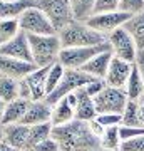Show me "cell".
Masks as SVG:
<instances>
[{"mask_svg":"<svg viewBox=\"0 0 144 151\" xmlns=\"http://www.w3.org/2000/svg\"><path fill=\"white\" fill-rule=\"evenodd\" d=\"M52 138L57 141L60 151L101 150V139L92 134L89 123H84L79 119H74L64 126H55L52 129Z\"/></svg>","mask_w":144,"mask_h":151,"instance_id":"1","label":"cell"},{"mask_svg":"<svg viewBox=\"0 0 144 151\" xmlns=\"http://www.w3.org/2000/svg\"><path fill=\"white\" fill-rule=\"evenodd\" d=\"M60 44L62 49H69V47H92V45H101L106 44L107 39L102 34L96 32L92 27H89L85 22H77L72 20L60 30L59 34Z\"/></svg>","mask_w":144,"mask_h":151,"instance_id":"2","label":"cell"},{"mask_svg":"<svg viewBox=\"0 0 144 151\" xmlns=\"http://www.w3.org/2000/svg\"><path fill=\"white\" fill-rule=\"evenodd\" d=\"M32 62L35 67H49L59 62V55L62 50V44L57 34L52 35H29Z\"/></svg>","mask_w":144,"mask_h":151,"instance_id":"3","label":"cell"},{"mask_svg":"<svg viewBox=\"0 0 144 151\" xmlns=\"http://www.w3.org/2000/svg\"><path fill=\"white\" fill-rule=\"evenodd\" d=\"M107 44L114 57H117L121 60H126L129 64L136 62V55L139 52V47L133 35L126 30L124 27L114 30L112 34L107 35Z\"/></svg>","mask_w":144,"mask_h":151,"instance_id":"4","label":"cell"},{"mask_svg":"<svg viewBox=\"0 0 144 151\" xmlns=\"http://www.w3.org/2000/svg\"><path fill=\"white\" fill-rule=\"evenodd\" d=\"M92 79H94V77H91L89 74H85L84 70H80V69H65V74H64V77H62L60 84L55 87V91L49 94L45 101H47L49 104L59 103L60 99H64L65 96L75 92L77 89H80V87L87 86Z\"/></svg>","mask_w":144,"mask_h":151,"instance_id":"5","label":"cell"},{"mask_svg":"<svg viewBox=\"0 0 144 151\" xmlns=\"http://www.w3.org/2000/svg\"><path fill=\"white\" fill-rule=\"evenodd\" d=\"M19 25L20 30L25 32L27 35H52L57 34L55 29L52 27L50 20L37 5L27 9L20 17H19Z\"/></svg>","mask_w":144,"mask_h":151,"instance_id":"6","label":"cell"},{"mask_svg":"<svg viewBox=\"0 0 144 151\" xmlns=\"http://www.w3.org/2000/svg\"><path fill=\"white\" fill-rule=\"evenodd\" d=\"M111 50L109 44H101V45H92V47H69L62 49L59 55V62L65 69H82L92 57H96L101 52Z\"/></svg>","mask_w":144,"mask_h":151,"instance_id":"7","label":"cell"},{"mask_svg":"<svg viewBox=\"0 0 144 151\" xmlns=\"http://www.w3.org/2000/svg\"><path fill=\"white\" fill-rule=\"evenodd\" d=\"M37 7L47 15L57 34L74 20L69 0H39Z\"/></svg>","mask_w":144,"mask_h":151,"instance_id":"8","label":"cell"},{"mask_svg":"<svg viewBox=\"0 0 144 151\" xmlns=\"http://www.w3.org/2000/svg\"><path fill=\"white\" fill-rule=\"evenodd\" d=\"M128 96L124 89H116V87H109L106 86L104 91L99 92L94 97V104H96V111L97 114H123L124 108L128 104Z\"/></svg>","mask_w":144,"mask_h":151,"instance_id":"9","label":"cell"},{"mask_svg":"<svg viewBox=\"0 0 144 151\" xmlns=\"http://www.w3.org/2000/svg\"><path fill=\"white\" fill-rule=\"evenodd\" d=\"M129 20V15L124 12H106V14H96L92 15L89 20L85 22L89 27H92L96 32L102 34L107 39L109 34H112L114 30L124 27V24Z\"/></svg>","mask_w":144,"mask_h":151,"instance_id":"10","label":"cell"},{"mask_svg":"<svg viewBox=\"0 0 144 151\" xmlns=\"http://www.w3.org/2000/svg\"><path fill=\"white\" fill-rule=\"evenodd\" d=\"M0 55L32 62V50H30L29 35L25 32H20L19 35H15V37L12 39V40H9L4 45H0Z\"/></svg>","mask_w":144,"mask_h":151,"instance_id":"11","label":"cell"},{"mask_svg":"<svg viewBox=\"0 0 144 151\" xmlns=\"http://www.w3.org/2000/svg\"><path fill=\"white\" fill-rule=\"evenodd\" d=\"M35 64L34 62H27V60H19L14 57H5L0 55V76H5L15 81H22L32 70H35Z\"/></svg>","mask_w":144,"mask_h":151,"instance_id":"12","label":"cell"},{"mask_svg":"<svg viewBox=\"0 0 144 151\" xmlns=\"http://www.w3.org/2000/svg\"><path fill=\"white\" fill-rule=\"evenodd\" d=\"M134 64H129L126 60H121L117 57H112L111 65H109V70L106 74V86L109 87H116V89H124L126 82H128L129 76H131V70H133Z\"/></svg>","mask_w":144,"mask_h":151,"instance_id":"13","label":"cell"},{"mask_svg":"<svg viewBox=\"0 0 144 151\" xmlns=\"http://www.w3.org/2000/svg\"><path fill=\"white\" fill-rule=\"evenodd\" d=\"M50 116H52V104H49L45 99L44 101H30L25 116L22 119V124L35 126V124L50 123Z\"/></svg>","mask_w":144,"mask_h":151,"instance_id":"14","label":"cell"},{"mask_svg":"<svg viewBox=\"0 0 144 151\" xmlns=\"http://www.w3.org/2000/svg\"><path fill=\"white\" fill-rule=\"evenodd\" d=\"M50 67V65H49ZM49 67H37L27 76L24 81L30 89L32 101H44L47 97V70Z\"/></svg>","mask_w":144,"mask_h":151,"instance_id":"15","label":"cell"},{"mask_svg":"<svg viewBox=\"0 0 144 151\" xmlns=\"http://www.w3.org/2000/svg\"><path fill=\"white\" fill-rule=\"evenodd\" d=\"M27 139H29V126L22 123L7 124L4 126V143L17 151L27 150Z\"/></svg>","mask_w":144,"mask_h":151,"instance_id":"16","label":"cell"},{"mask_svg":"<svg viewBox=\"0 0 144 151\" xmlns=\"http://www.w3.org/2000/svg\"><path fill=\"white\" fill-rule=\"evenodd\" d=\"M75 97H77V104H75V119L89 123L92 119H96L97 111L96 104H94V97H91L85 92L84 87H80L75 91Z\"/></svg>","mask_w":144,"mask_h":151,"instance_id":"17","label":"cell"},{"mask_svg":"<svg viewBox=\"0 0 144 151\" xmlns=\"http://www.w3.org/2000/svg\"><path fill=\"white\" fill-rule=\"evenodd\" d=\"M112 57H114V55H112L111 50L101 52V54H97L96 57H92L80 70H84L85 74H89L91 77H94V79H102V81H104L107 70H109V65H111Z\"/></svg>","mask_w":144,"mask_h":151,"instance_id":"18","label":"cell"},{"mask_svg":"<svg viewBox=\"0 0 144 151\" xmlns=\"http://www.w3.org/2000/svg\"><path fill=\"white\" fill-rule=\"evenodd\" d=\"M75 119V109L69 104L67 99H60L59 103L52 104V116H50V123L52 126H64L69 124L70 121Z\"/></svg>","mask_w":144,"mask_h":151,"instance_id":"19","label":"cell"},{"mask_svg":"<svg viewBox=\"0 0 144 151\" xmlns=\"http://www.w3.org/2000/svg\"><path fill=\"white\" fill-rule=\"evenodd\" d=\"M37 5L34 0H14V2H2L0 0V20L4 19H19V17L30 7Z\"/></svg>","mask_w":144,"mask_h":151,"instance_id":"20","label":"cell"},{"mask_svg":"<svg viewBox=\"0 0 144 151\" xmlns=\"http://www.w3.org/2000/svg\"><path fill=\"white\" fill-rule=\"evenodd\" d=\"M30 101H25V99H15L12 103H7L5 113H4V119H2V124L7 126V124H15V123H22V119L27 113V108H29Z\"/></svg>","mask_w":144,"mask_h":151,"instance_id":"21","label":"cell"},{"mask_svg":"<svg viewBox=\"0 0 144 151\" xmlns=\"http://www.w3.org/2000/svg\"><path fill=\"white\" fill-rule=\"evenodd\" d=\"M124 92H126V96H128L129 101H139L141 96L144 94V77L136 69V65H133L131 76H129L128 82L124 86Z\"/></svg>","mask_w":144,"mask_h":151,"instance_id":"22","label":"cell"},{"mask_svg":"<svg viewBox=\"0 0 144 151\" xmlns=\"http://www.w3.org/2000/svg\"><path fill=\"white\" fill-rule=\"evenodd\" d=\"M54 126L52 123H44V124H35L29 126V139H27V150H34L39 143L49 139L52 136Z\"/></svg>","mask_w":144,"mask_h":151,"instance_id":"23","label":"cell"},{"mask_svg":"<svg viewBox=\"0 0 144 151\" xmlns=\"http://www.w3.org/2000/svg\"><path fill=\"white\" fill-rule=\"evenodd\" d=\"M69 4H70L72 15H74V20L87 22L94 15L96 0H69Z\"/></svg>","mask_w":144,"mask_h":151,"instance_id":"24","label":"cell"},{"mask_svg":"<svg viewBox=\"0 0 144 151\" xmlns=\"http://www.w3.org/2000/svg\"><path fill=\"white\" fill-rule=\"evenodd\" d=\"M124 29L133 35V39L138 44V47L144 49V12L129 17V20L124 24Z\"/></svg>","mask_w":144,"mask_h":151,"instance_id":"25","label":"cell"},{"mask_svg":"<svg viewBox=\"0 0 144 151\" xmlns=\"http://www.w3.org/2000/svg\"><path fill=\"white\" fill-rule=\"evenodd\" d=\"M121 126H112V128H106L104 134L101 136V150L102 151H119L123 139H121Z\"/></svg>","mask_w":144,"mask_h":151,"instance_id":"26","label":"cell"},{"mask_svg":"<svg viewBox=\"0 0 144 151\" xmlns=\"http://www.w3.org/2000/svg\"><path fill=\"white\" fill-rule=\"evenodd\" d=\"M19 82L20 81L0 76V99H4L5 103L19 99Z\"/></svg>","mask_w":144,"mask_h":151,"instance_id":"27","label":"cell"},{"mask_svg":"<svg viewBox=\"0 0 144 151\" xmlns=\"http://www.w3.org/2000/svg\"><path fill=\"white\" fill-rule=\"evenodd\" d=\"M22 30H20V25H19V19H4V20H0V45L12 40Z\"/></svg>","mask_w":144,"mask_h":151,"instance_id":"28","label":"cell"},{"mask_svg":"<svg viewBox=\"0 0 144 151\" xmlns=\"http://www.w3.org/2000/svg\"><path fill=\"white\" fill-rule=\"evenodd\" d=\"M64 74H65V67L60 64V62H55V64H52L49 67V70H47V96L50 92L55 91V87L60 84ZM45 99H47V97H45Z\"/></svg>","mask_w":144,"mask_h":151,"instance_id":"29","label":"cell"},{"mask_svg":"<svg viewBox=\"0 0 144 151\" xmlns=\"http://www.w3.org/2000/svg\"><path fill=\"white\" fill-rule=\"evenodd\" d=\"M121 126H139V101H128Z\"/></svg>","mask_w":144,"mask_h":151,"instance_id":"30","label":"cell"},{"mask_svg":"<svg viewBox=\"0 0 144 151\" xmlns=\"http://www.w3.org/2000/svg\"><path fill=\"white\" fill-rule=\"evenodd\" d=\"M119 12L128 14L129 17L144 12V0H119Z\"/></svg>","mask_w":144,"mask_h":151,"instance_id":"31","label":"cell"},{"mask_svg":"<svg viewBox=\"0 0 144 151\" xmlns=\"http://www.w3.org/2000/svg\"><path fill=\"white\" fill-rule=\"evenodd\" d=\"M96 121L101 124V126H104V128L121 126V123H123V114H109V113L97 114V116H96Z\"/></svg>","mask_w":144,"mask_h":151,"instance_id":"32","label":"cell"},{"mask_svg":"<svg viewBox=\"0 0 144 151\" xmlns=\"http://www.w3.org/2000/svg\"><path fill=\"white\" fill-rule=\"evenodd\" d=\"M119 10V0H96V14H106V12H116Z\"/></svg>","mask_w":144,"mask_h":151,"instance_id":"33","label":"cell"},{"mask_svg":"<svg viewBox=\"0 0 144 151\" xmlns=\"http://www.w3.org/2000/svg\"><path fill=\"white\" fill-rule=\"evenodd\" d=\"M119 131H121V139L123 141L133 139V138H138V136H144V128H141V126H121Z\"/></svg>","mask_w":144,"mask_h":151,"instance_id":"34","label":"cell"},{"mask_svg":"<svg viewBox=\"0 0 144 151\" xmlns=\"http://www.w3.org/2000/svg\"><path fill=\"white\" fill-rule=\"evenodd\" d=\"M119 151H144V136H138L133 139L123 141Z\"/></svg>","mask_w":144,"mask_h":151,"instance_id":"35","label":"cell"},{"mask_svg":"<svg viewBox=\"0 0 144 151\" xmlns=\"http://www.w3.org/2000/svg\"><path fill=\"white\" fill-rule=\"evenodd\" d=\"M104 87H106V82L102 81V79H92L87 86H84V89L91 97H96L99 92L104 91Z\"/></svg>","mask_w":144,"mask_h":151,"instance_id":"36","label":"cell"},{"mask_svg":"<svg viewBox=\"0 0 144 151\" xmlns=\"http://www.w3.org/2000/svg\"><path fill=\"white\" fill-rule=\"evenodd\" d=\"M34 151H60V148H59V145H57V141L50 136L49 139L39 143V145L34 148Z\"/></svg>","mask_w":144,"mask_h":151,"instance_id":"37","label":"cell"},{"mask_svg":"<svg viewBox=\"0 0 144 151\" xmlns=\"http://www.w3.org/2000/svg\"><path fill=\"white\" fill-rule=\"evenodd\" d=\"M89 128H91L92 134H94V136H97L99 139H101V136L104 134V131H106V128H104V126H101V124L97 123L96 119H92V121H89Z\"/></svg>","mask_w":144,"mask_h":151,"instance_id":"38","label":"cell"},{"mask_svg":"<svg viewBox=\"0 0 144 151\" xmlns=\"http://www.w3.org/2000/svg\"><path fill=\"white\" fill-rule=\"evenodd\" d=\"M134 65H136V69L141 72V76L144 77V49H139L138 55H136V62H134Z\"/></svg>","mask_w":144,"mask_h":151,"instance_id":"39","label":"cell"},{"mask_svg":"<svg viewBox=\"0 0 144 151\" xmlns=\"http://www.w3.org/2000/svg\"><path fill=\"white\" fill-rule=\"evenodd\" d=\"M139 126L144 128V106L139 104Z\"/></svg>","mask_w":144,"mask_h":151,"instance_id":"40","label":"cell"},{"mask_svg":"<svg viewBox=\"0 0 144 151\" xmlns=\"http://www.w3.org/2000/svg\"><path fill=\"white\" fill-rule=\"evenodd\" d=\"M5 108H7V103L4 99H0V123H2V119H4V113H5Z\"/></svg>","mask_w":144,"mask_h":151,"instance_id":"41","label":"cell"},{"mask_svg":"<svg viewBox=\"0 0 144 151\" xmlns=\"http://www.w3.org/2000/svg\"><path fill=\"white\" fill-rule=\"evenodd\" d=\"M0 151H17V150L12 148V146H9V145H5V143H2L0 145Z\"/></svg>","mask_w":144,"mask_h":151,"instance_id":"42","label":"cell"},{"mask_svg":"<svg viewBox=\"0 0 144 151\" xmlns=\"http://www.w3.org/2000/svg\"><path fill=\"white\" fill-rule=\"evenodd\" d=\"M4 143V124L0 123V145Z\"/></svg>","mask_w":144,"mask_h":151,"instance_id":"43","label":"cell"},{"mask_svg":"<svg viewBox=\"0 0 144 151\" xmlns=\"http://www.w3.org/2000/svg\"><path fill=\"white\" fill-rule=\"evenodd\" d=\"M139 104H141V106H144V94L141 96V99H139Z\"/></svg>","mask_w":144,"mask_h":151,"instance_id":"44","label":"cell"},{"mask_svg":"<svg viewBox=\"0 0 144 151\" xmlns=\"http://www.w3.org/2000/svg\"><path fill=\"white\" fill-rule=\"evenodd\" d=\"M2 2H14V0H2Z\"/></svg>","mask_w":144,"mask_h":151,"instance_id":"45","label":"cell"},{"mask_svg":"<svg viewBox=\"0 0 144 151\" xmlns=\"http://www.w3.org/2000/svg\"><path fill=\"white\" fill-rule=\"evenodd\" d=\"M24 151H34V150H24Z\"/></svg>","mask_w":144,"mask_h":151,"instance_id":"46","label":"cell"},{"mask_svg":"<svg viewBox=\"0 0 144 151\" xmlns=\"http://www.w3.org/2000/svg\"><path fill=\"white\" fill-rule=\"evenodd\" d=\"M34 2H39V0H34Z\"/></svg>","mask_w":144,"mask_h":151,"instance_id":"47","label":"cell"},{"mask_svg":"<svg viewBox=\"0 0 144 151\" xmlns=\"http://www.w3.org/2000/svg\"><path fill=\"white\" fill-rule=\"evenodd\" d=\"M96 151H101V150H96Z\"/></svg>","mask_w":144,"mask_h":151,"instance_id":"48","label":"cell"}]
</instances>
